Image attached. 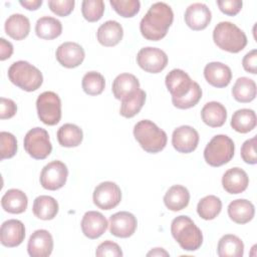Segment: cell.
Listing matches in <instances>:
<instances>
[{"instance_id": "6da1fadb", "label": "cell", "mask_w": 257, "mask_h": 257, "mask_svg": "<svg viewBox=\"0 0 257 257\" xmlns=\"http://www.w3.org/2000/svg\"><path fill=\"white\" fill-rule=\"evenodd\" d=\"M173 20L174 12L171 6L164 2H156L141 20V33L148 40H161L167 35Z\"/></svg>"}, {"instance_id": "7a4b0ae2", "label": "cell", "mask_w": 257, "mask_h": 257, "mask_svg": "<svg viewBox=\"0 0 257 257\" xmlns=\"http://www.w3.org/2000/svg\"><path fill=\"white\" fill-rule=\"evenodd\" d=\"M171 233L182 249L196 251L203 243V234L194 221L185 215L176 217L171 224Z\"/></svg>"}, {"instance_id": "3957f363", "label": "cell", "mask_w": 257, "mask_h": 257, "mask_svg": "<svg viewBox=\"0 0 257 257\" xmlns=\"http://www.w3.org/2000/svg\"><path fill=\"white\" fill-rule=\"evenodd\" d=\"M134 136L142 149L151 154L163 151L168 141L166 132L149 119L140 120L135 124Z\"/></svg>"}, {"instance_id": "277c9868", "label": "cell", "mask_w": 257, "mask_h": 257, "mask_svg": "<svg viewBox=\"0 0 257 257\" xmlns=\"http://www.w3.org/2000/svg\"><path fill=\"white\" fill-rule=\"evenodd\" d=\"M213 40L220 49L231 53H238L247 45L245 32L229 21H222L215 26Z\"/></svg>"}, {"instance_id": "5b68a950", "label": "cell", "mask_w": 257, "mask_h": 257, "mask_svg": "<svg viewBox=\"0 0 257 257\" xmlns=\"http://www.w3.org/2000/svg\"><path fill=\"white\" fill-rule=\"evenodd\" d=\"M8 78L13 84L25 91H35L43 82L41 71L24 60L15 61L10 65Z\"/></svg>"}, {"instance_id": "8992f818", "label": "cell", "mask_w": 257, "mask_h": 257, "mask_svg": "<svg viewBox=\"0 0 257 257\" xmlns=\"http://www.w3.org/2000/svg\"><path fill=\"white\" fill-rule=\"evenodd\" d=\"M234 152V142L226 135H217L206 146L204 159L212 167H221L232 160Z\"/></svg>"}, {"instance_id": "52a82bcc", "label": "cell", "mask_w": 257, "mask_h": 257, "mask_svg": "<svg viewBox=\"0 0 257 257\" xmlns=\"http://www.w3.org/2000/svg\"><path fill=\"white\" fill-rule=\"evenodd\" d=\"M39 119L47 125H55L61 118V100L53 91H44L36 99Z\"/></svg>"}, {"instance_id": "ba28073f", "label": "cell", "mask_w": 257, "mask_h": 257, "mask_svg": "<svg viewBox=\"0 0 257 257\" xmlns=\"http://www.w3.org/2000/svg\"><path fill=\"white\" fill-rule=\"evenodd\" d=\"M23 146L26 153L35 160H44L52 151L47 131L38 126L27 132Z\"/></svg>"}, {"instance_id": "9c48e42d", "label": "cell", "mask_w": 257, "mask_h": 257, "mask_svg": "<svg viewBox=\"0 0 257 257\" xmlns=\"http://www.w3.org/2000/svg\"><path fill=\"white\" fill-rule=\"evenodd\" d=\"M67 177L66 165L60 161H52L43 167L40 173V184L46 190L56 191L65 185Z\"/></svg>"}, {"instance_id": "30bf717a", "label": "cell", "mask_w": 257, "mask_h": 257, "mask_svg": "<svg viewBox=\"0 0 257 257\" xmlns=\"http://www.w3.org/2000/svg\"><path fill=\"white\" fill-rule=\"evenodd\" d=\"M139 66L147 72L159 73L168 64V56L165 51L157 47H144L137 54Z\"/></svg>"}, {"instance_id": "8fae6325", "label": "cell", "mask_w": 257, "mask_h": 257, "mask_svg": "<svg viewBox=\"0 0 257 257\" xmlns=\"http://www.w3.org/2000/svg\"><path fill=\"white\" fill-rule=\"evenodd\" d=\"M92 199L94 205H96L99 209L111 210L120 203L121 191L113 182H102L95 187Z\"/></svg>"}, {"instance_id": "7c38bea8", "label": "cell", "mask_w": 257, "mask_h": 257, "mask_svg": "<svg viewBox=\"0 0 257 257\" xmlns=\"http://www.w3.org/2000/svg\"><path fill=\"white\" fill-rule=\"evenodd\" d=\"M166 86L172 95V99H178L188 94L194 87L196 81H193L190 75L179 68L171 70L165 79Z\"/></svg>"}, {"instance_id": "4fadbf2b", "label": "cell", "mask_w": 257, "mask_h": 257, "mask_svg": "<svg viewBox=\"0 0 257 257\" xmlns=\"http://www.w3.org/2000/svg\"><path fill=\"white\" fill-rule=\"evenodd\" d=\"M198 132L190 125H181L177 127L172 135V145L174 149L182 154L194 152L199 144Z\"/></svg>"}, {"instance_id": "5bb4252c", "label": "cell", "mask_w": 257, "mask_h": 257, "mask_svg": "<svg viewBox=\"0 0 257 257\" xmlns=\"http://www.w3.org/2000/svg\"><path fill=\"white\" fill-rule=\"evenodd\" d=\"M137 218L130 212L120 211L109 217V232L118 238H128L137 230Z\"/></svg>"}, {"instance_id": "9a60e30c", "label": "cell", "mask_w": 257, "mask_h": 257, "mask_svg": "<svg viewBox=\"0 0 257 257\" xmlns=\"http://www.w3.org/2000/svg\"><path fill=\"white\" fill-rule=\"evenodd\" d=\"M57 61L66 68H74L84 60V49L76 42H63L60 44L55 53Z\"/></svg>"}, {"instance_id": "2e32d148", "label": "cell", "mask_w": 257, "mask_h": 257, "mask_svg": "<svg viewBox=\"0 0 257 257\" xmlns=\"http://www.w3.org/2000/svg\"><path fill=\"white\" fill-rule=\"evenodd\" d=\"M52 250L53 238L47 230H36L29 237L27 251L31 257H48Z\"/></svg>"}, {"instance_id": "e0dca14e", "label": "cell", "mask_w": 257, "mask_h": 257, "mask_svg": "<svg viewBox=\"0 0 257 257\" xmlns=\"http://www.w3.org/2000/svg\"><path fill=\"white\" fill-rule=\"evenodd\" d=\"M25 238L24 224L16 219H10L2 223L0 228L1 244L8 248L19 246Z\"/></svg>"}, {"instance_id": "ac0fdd59", "label": "cell", "mask_w": 257, "mask_h": 257, "mask_svg": "<svg viewBox=\"0 0 257 257\" xmlns=\"http://www.w3.org/2000/svg\"><path fill=\"white\" fill-rule=\"evenodd\" d=\"M212 13L204 3H193L186 9L185 22L193 30L205 29L211 22Z\"/></svg>"}, {"instance_id": "d6986e66", "label": "cell", "mask_w": 257, "mask_h": 257, "mask_svg": "<svg viewBox=\"0 0 257 257\" xmlns=\"http://www.w3.org/2000/svg\"><path fill=\"white\" fill-rule=\"evenodd\" d=\"M81 230L85 237L89 239L99 238L107 229L106 218L99 212L88 211L81 220Z\"/></svg>"}, {"instance_id": "ffe728a7", "label": "cell", "mask_w": 257, "mask_h": 257, "mask_svg": "<svg viewBox=\"0 0 257 257\" xmlns=\"http://www.w3.org/2000/svg\"><path fill=\"white\" fill-rule=\"evenodd\" d=\"M204 76L209 84L222 88L230 83L232 79V71L228 65L222 62L213 61L206 64L204 68Z\"/></svg>"}, {"instance_id": "44dd1931", "label": "cell", "mask_w": 257, "mask_h": 257, "mask_svg": "<svg viewBox=\"0 0 257 257\" xmlns=\"http://www.w3.org/2000/svg\"><path fill=\"white\" fill-rule=\"evenodd\" d=\"M113 96L118 100H125L140 90V81L132 73H120L112 82Z\"/></svg>"}, {"instance_id": "7402d4cb", "label": "cell", "mask_w": 257, "mask_h": 257, "mask_svg": "<svg viewBox=\"0 0 257 257\" xmlns=\"http://www.w3.org/2000/svg\"><path fill=\"white\" fill-rule=\"evenodd\" d=\"M249 185L247 173L238 167L227 170L222 177V186L229 194H240L244 192Z\"/></svg>"}, {"instance_id": "603a6c76", "label": "cell", "mask_w": 257, "mask_h": 257, "mask_svg": "<svg viewBox=\"0 0 257 257\" xmlns=\"http://www.w3.org/2000/svg\"><path fill=\"white\" fill-rule=\"evenodd\" d=\"M123 36L122 26L115 20H108L102 23L96 32L98 42L106 47L115 46Z\"/></svg>"}, {"instance_id": "cb8c5ba5", "label": "cell", "mask_w": 257, "mask_h": 257, "mask_svg": "<svg viewBox=\"0 0 257 257\" xmlns=\"http://www.w3.org/2000/svg\"><path fill=\"white\" fill-rule=\"evenodd\" d=\"M228 215L237 224L250 222L255 215L254 205L246 199H237L228 205Z\"/></svg>"}, {"instance_id": "d4e9b609", "label": "cell", "mask_w": 257, "mask_h": 257, "mask_svg": "<svg viewBox=\"0 0 257 257\" xmlns=\"http://www.w3.org/2000/svg\"><path fill=\"white\" fill-rule=\"evenodd\" d=\"M5 32L14 40L26 38L30 32L29 19L20 13L12 14L5 21Z\"/></svg>"}, {"instance_id": "484cf974", "label": "cell", "mask_w": 257, "mask_h": 257, "mask_svg": "<svg viewBox=\"0 0 257 257\" xmlns=\"http://www.w3.org/2000/svg\"><path fill=\"white\" fill-rule=\"evenodd\" d=\"M190 202V193L182 185L172 186L164 196L165 206L174 212L185 209Z\"/></svg>"}, {"instance_id": "4316f807", "label": "cell", "mask_w": 257, "mask_h": 257, "mask_svg": "<svg viewBox=\"0 0 257 257\" xmlns=\"http://www.w3.org/2000/svg\"><path fill=\"white\" fill-rule=\"evenodd\" d=\"M202 120L211 127L222 126L227 119L225 106L218 101L207 102L201 110Z\"/></svg>"}, {"instance_id": "83f0119b", "label": "cell", "mask_w": 257, "mask_h": 257, "mask_svg": "<svg viewBox=\"0 0 257 257\" xmlns=\"http://www.w3.org/2000/svg\"><path fill=\"white\" fill-rule=\"evenodd\" d=\"M28 205V199L25 193L18 189H10L6 191L1 199V206L4 211L11 214L23 213Z\"/></svg>"}, {"instance_id": "f1b7e54d", "label": "cell", "mask_w": 257, "mask_h": 257, "mask_svg": "<svg viewBox=\"0 0 257 257\" xmlns=\"http://www.w3.org/2000/svg\"><path fill=\"white\" fill-rule=\"evenodd\" d=\"M58 203L50 196H38L33 201L32 212L38 219L47 221L52 220L58 213Z\"/></svg>"}, {"instance_id": "f546056e", "label": "cell", "mask_w": 257, "mask_h": 257, "mask_svg": "<svg viewBox=\"0 0 257 257\" xmlns=\"http://www.w3.org/2000/svg\"><path fill=\"white\" fill-rule=\"evenodd\" d=\"M217 253L220 257H242L244 244L238 236L226 234L218 242Z\"/></svg>"}, {"instance_id": "4dcf8cb0", "label": "cell", "mask_w": 257, "mask_h": 257, "mask_svg": "<svg viewBox=\"0 0 257 257\" xmlns=\"http://www.w3.org/2000/svg\"><path fill=\"white\" fill-rule=\"evenodd\" d=\"M62 32L61 22L50 16L40 17L35 24L36 35L45 40H51L58 37Z\"/></svg>"}, {"instance_id": "1f68e13d", "label": "cell", "mask_w": 257, "mask_h": 257, "mask_svg": "<svg viewBox=\"0 0 257 257\" xmlns=\"http://www.w3.org/2000/svg\"><path fill=\"white\" fill-rule=\"evenodd\" d=\"M256 113L253 109L249 108H241L236 110L233 113L231 119L232 128L241 134H247L253 131L256 126Z\"/></svg>"}, {"instance_id": "d6a6232c", "label": "cell", "mask_w": 257, "mask_h": 257, "mask_svg": "<svg viewBox=\"0 0 257 257\" xmlns=\"http://www.w3.org/2000/svg\"><path fill=\"white\" fill-rule=\"evenodd\" d=\"M83 140L81 128L73 123H64L57 131V141L65 148L78 147Z\"/></svg>"}, {"instance_id": "836d02e7", "label": "cell", "mask_w": 257, "mask_h": 257, "mask_svg": "<svg viewBox=\"0 0 257 257\" xmlns=\"http://www.w3.org/2000/svg\"><path fill=\"white\" fill-rule=\"evenodd\" d=\"M233 97L242 103L250 102L256 97V83L253 79L242 76L239 77L232 88Z\"/></svg>"}, {"instance_id": "e575fe53", "label": "cell", "mask_w": 257, "mask_h": 257, "mask_svg": "<svg viewBox=\"0 0 257 257\" xmlns=\"http://www.w3.org/2000/svg\"><path fill=\"white\" fill-rule=\"evenodd\" d=\"M222 210V201L219 197L209 195L202 198L197 205V213L204 220L215 219Z\"/></svg>"}, {"instance_id": "d590c367", "label": "cell", "mask_w": 257, "mask_h": 257, "mask_svg": "<svg viewBox=\"0 0 257 257\" xmlns=\"http://www.w3.org/2000/svg\"><path fill=\"white\" fill-rule=\"evenodd\" d=\"M146 96L147 94L145 90L143 89L138 90L134 96L121 101L119 113L126 118H131L135 116L140 112V110L144 106L146 101Z\"/></svg>"}, {"instance_id": "8d00e7d4", "label": "cell", "mask_w": 257, "mask_h": 257, "mask_svg": "<svg viewBox=\"0 0 257 257\" xmlns=\"http://www.w3.org/2000/svg\"><path fill=\"white\" fill-rule=\"evenodd\" d=\"M83 91L88 95H98L100 94L105 86V80L102 74L97 71L86 72L81 81Z\"/></svg>"}, {"instance_id": "74e56055", "label": "cell", "mask_w": 257, "mask_h": 257, "mask_svg": "<svg viewBox=\"0 0 257 257\" xmlns=\"http://www.w3.org/2000/svg\"><path fill=\"white\" fill-rule=\"evenodd\" d=\"M82 16L88 22L98 21L104 12V2L102 0H84L81 3Z\"/></svg>"}, {"instance_id": "f35d334b", "label": "cell", "mask_w": 257, "mask_h": 257, "mask_svg": "<svg viewBox=\"0 0 257 257\" xmlns=\"http://www.w3.org/2000/svg\"><path fill=\"white\" fill-rule=\"evenodd\" d=\"M109 4L118 15L124 18L134 17L141 8L139 0H110Z\"/></svg>"}, {"instance_id": "ab89813d", "label": "cell", "mask_w": 257, "mask_h": 257, "mask_svg": "<svg viewBox=\"0 0 257 257\" xmlns=\"http://www.w3.org/2000/svg\"><path fill=\"white\" fill-rule=\"evenodd\" d=\"M202 93H203L202 88L196 82L194 87L188 94H186L185 96L178 98V99H172V102L176 107H178L180 109L191 108V107L195 106L200 101V99L202 97Z\"/></svg>"}, {"instance_id": "60d3db41", "label": "cell", "mask_w": 257, "mask_h": 257, "mask_svg": "<svg viewBox=\"0 0 257 257\" xmlns=\"http://www.w3.org/2000/svg\"><path fill=\"white\" fill-rule=\"evenodd\" d=\"M0 155L1 160L10 159L16 155L17 141L16 138L8 132L0 133Z\"/></svg>"}, {"instance_id": "b9f144b4", "label": "cell", "mask_w": 257, "mask_h": 257, "mask_svg": "<svg viewBox=\"0 0 257 257\" xmlns=\"http://www.w3.org/2000/svg\"><path fill=\"white\" fill-rule=\"evenodd\" d=\"M74 0H49L48 6L50 10L61 17L69 15L74 8Z\"/></svg>"}, {"instance_id": "7bdbcfd3", "label": "cell", "mask_w": 257, "mask_h": 257, "mask_svg": "<svg viewBox=\"0 0 257 257\" xmlns=\"http://www.w3.org/2000/svg\"><path fill=\"white\" fill-rule=\"evenodd\" d=\"M95 255L97 257H103V256L121 257L122 251L118 244H116L110 240H106L97 246V248L95 250Z\"/></svg>"}, {"instance_id": "ee69618b", "label": "cell", "mask_w": 257, "mask_h": 257, "mask_svg": "<svg viewBox=\"0 0 257 257\" xmlns=\"http://www.w3.org/2000/svg\"><path fill=\"white\" fill-rule=\"evenodd\" d=\"M255 148H256V137H253L243 143L241 147V158L246 164L255 165L257 163Z\"/></svg>"}, {"instance_id": "f6af8a7d", "label": "cell", "mask_w": 257, "mask_h": 257, "mask_svg": "<svg viewBox=\"0 0 257 257\" xmlns=\"http://www.w3.org/2000/svg\"><path fill=\"white\" fill-rule=\"evenodd\" d=\"M217 5L224 14L235 16L241 11L243 2L241 0H218Z\"/></svg>"}, {"instance_id": "bcb514c9", "label": "cell", "mask_w": 257, "mask_h": 257, "mask_svg": "<svg viewBox=\"0 0 257 257\" xmlns=\"http://www.w3.org/2000/svg\"><path fill=\"white\" fill-rule=\"evenodd\" d=\"M16 112H17V105L12 99L5 98V97L0 98V118L1 119L11 118L16 114Z\"/></svg>"}, {"instance_id": "7dc6e473", "label": "cell", "mask_w": 257, "mask_h": 257, "mask_svg": "<svg viewBox=\"0 0 257 257\" xmlns=\"http://www.w3.org/2000/svg\"><path fill=\"white\" fill-rule=\"evenodd\" d=\"M243 68L252 74L257 73V50L253 49L248 52L242 60Z\"/></svg>"}, {"instance_id": "c3c4849f", "label": "cell", "mask_w": 257, "mask_h": 257, "mask_svg": "<svg viewBox=\"0 0 257 257\" xmlns=\"http://www.w3.org/2000/svg\"><path fill=\"white\" fill-rule=\"evenodd\" d=\"M13 53V45L5 38H0V60L9 58Z\"/></svg>"}, {"instance_id": "681fc988", "label": "cell", "mask_w": 257, "mask_h": 257, "mask_svg": "<svg viewBox=\"0 0 257 257\" xmlns=\"http://www.w3.org/2000/svg\"><path fill=\"white\" fill-rule=\"evenodd\" d=\"M19 3L27 10H37L42 5V0H21Z\"/></svg>"}, {"instance_id": "f907efd6", "label": "cell", "mask_w": 257, "mask_h": 257, "mask_svg": "<svg viewBox=\"0 0 257 257\" xmlns=\"http://www.w3.org/2000/svg\"><path fill=\"white\" fill-rule=\"evenodd\" d=\"M147 256H169V253L163 248H154L147 254Z\"/></svg>"}]
</instances>
